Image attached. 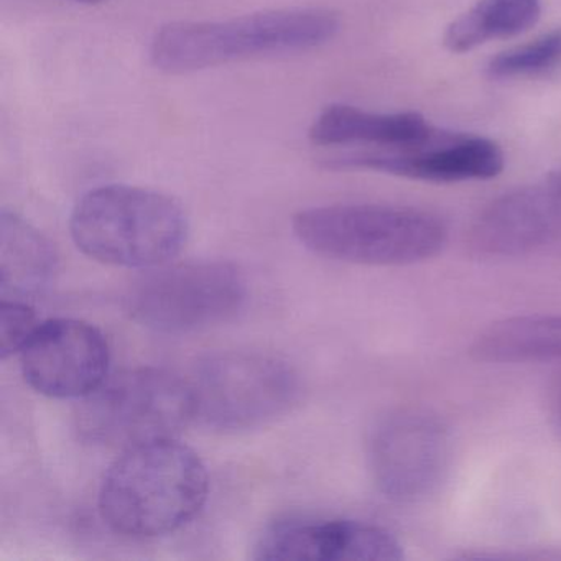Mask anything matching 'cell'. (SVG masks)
<instances>
[{"mask_svg": "<svg viewBox=\"0 0 561 561\" xmlns=\"http://www.w3.org/2000/svg\"><path fill=\"white\" fill-rule=\"evenodd\" d=\"M209 476L202 458L175 438L124 449L98 497L104 524L124 537L153 538L185 527L205 507Z\"/></svg>", "mask_w": 561, "mask_h": 561, "instance_id": "6da1fadb", "label": "cell"}, {"mask_svg": "<svg viewBox=\"0 0 561 561\" xmlns=\"http://www.w3.org/2000/svg\"><path fill=\"white\" fill-rule=\"evenodd\" d=\"M336 12L287 8L228 21H180L163 25L150 42V64L169 75L195 73L232 61L313 50L340 32Z\"/></svg>", "mask_w": 561, "mask_h": 561, "instance_id": "7a4b0ae2", "label": "cell"}, {"mask_svg": "<svg viewBox=\"0 0 561 561\" xmlns=\"http://www.w3.org/2000/svg\"><path fill=\"white\" fill-rule=\"evenodd\" d=\"M71 238L88 257L116 267L147 268L175 259L188 241L185 209L172 196L133 185L84 193L70 218Z\"/></svg>", "mask_w": 561, "mask_h": 561, "instance_id": "3957f363", "label": "cell"}, {"mask_svg": "<svg viewBox=\"0 0 561 561\" xmlns=\"http://www.w3.org/2000/svg\"><path fill=\"white\" fill-rule=\"evenodd\" d=\"M298 241L321 257L373 267L430 261L445 248L448 229L439 216L409 206L351 203L298 211Z\"/></svg>", "mask_w": 561, "mask_h": 561, "instance_id": "277c9868", "label": "cell"}, {"mask_svg": "<svg viewBox=\"0 0 561 561\" xmlns=\"http://www.w3.org/2000/svg\"><path fill=\"white\" fill-rule=\"evenodd\" d=\"M196 419L190 380L157 367L127 369L107 379L78 407L84 442L129 449L175 438Z\"/></svg>", "mask_w": 561, "mask_h": 561, "instance_id": "5b68a950", "label": "cell"}, {"mask_svg": "<svg viewBox=\"0 0 561 561\" xmlns=\"http://www.w3.org/2000/svg\"><path fill=\"white\" fill-rule=\"evenodd\" d=\"M196 419L221 432L261 428L290 412L300 377L278 357L254 351H222L202 357L193 370Z\"/></svg>", "mask_w": 561, "mask_h": 561, "instance_id": "8992f818", "label": "cell"}, {"mask_svg": "<svg viewBox=\"0 0 561 561\" xmlns=\"http://www.w3.org/2000/svg\"><path fill=\"white\" fill-rule=\"evenodd\" d=\"M248 300V282L228 261L157 265L140 275L127 295L130 317L165 334L208 330L234 318Z\"/></svg>", "mask_w": 561, "mask_h": 561, "instance_id": "52a82bcc", "label": "cell"}, {"mask_svg": "<svg viewBox=\"0 0 561 561\" xmlns=\"http://www.w3.org/2000/svg\"><path fill=\"white\" fill-rule=\"evenodd\" d=\"M449 456L448 428L426 410H397L370 433V472L390 501L416 502L433 494L445 479Z\"/></svg>", "mask_w": 561, "mask_h": 561, "instance_id": "ba28073f", "label": "cell"}, {"mask_svg": "<svg viewBox=\"0 0 561 561\" xmlns=\"http://www.w3.org/2000/svg\"><path fill=\"white\" fill-rule=\"evenodd\" d=\"M19 354L25 382L50 399H84L110 370L104 334L73 318L42 321Z\"/></svg>", "mask_w": 561, "mask_h": 561, "instance_id": "9c48e42d", "label": "cell"}, {"mask_svg": "<svg viewBox=\"0 0 561 561\" xmlns=\"http://www.w3.org/2000/svg\"><path fill=\"white\" fill-rule=\"evenodd\" d=\"M328 169L369 170L432 183L495 179L504 170L501 146L488 137L438 130L430 142L399 150H359L324 160Z\"/></svg>", "mask_w": 561, "mask_h": 561, "instance_id": "30bf717a", "label": "cell"}, {"mask_svg": "<svg viewBox=\"0 0 561 561\" xmlns=\"http://www.w3.org/2000/svg\"><path fill=\"white\" fill-rule=\"evenodd\" d=\"M561 239V172L492 199L472 222L469 244L484 257H517Z\"/></svg>", "mask_w": 561, "mask_h": 561, "instance_id": "8fae6325", "label": "cell"}, {"mask_svg": "<svg viewBox=\"0 0 561 561\" xmlns=\"http://www.w3.org/2000/svg\"><path fill=\"white\" fill-rule=\"evenodd\" d=\"M255 560L400 561L399 538L376 524L347 518H287L268 525L254 545Z\"/></svg>", "mask_w": 561, "mask_h": 561, "instance_id": "7c38bea8", "label": "cell"}, {"mask_svg": "<svg viewBox=\"0 0 561 561\" xmlns=\"http://www.w3.org/2000/svg\"><path fill=\"white\" fill-rule=\"evenodd\" d=\"M438 134L422 114L373 113L350 104L324 107L308 137L320 147H370L373 150H399L422 146Z\"/></svg>", "mask_w": 561, "mask_h": 561, "instance_id": "4fadbf2b", "label": "cell"}, {"mask_svg": "<svg viewBox=\"0 0 561 561\" xmlns=\"http://www.w3.org/2000/svg\"><path fill=\"white\" fill-rule=\"evenodd\" d=\"M54 244L18 213L0 215V295L11 300L41 295L57 272Z\"/></svg>", "mask_w": 561, "mask_h": 561, "instance_id": "5bb4252c", "label": "cell"}, {"mask_svg": "<svg viewBox=\"0 0 561 561\" xmlns=\"http://www.w3.org/2000/svg\"><path fill=\"white\" fill-rule=\"evenodd\" d=\"M471 354L489 364L561 360V314L515 317L492 323L476 337Z\"/></svg>", "mask_w": 561, "mask_h": 561, "instance_id": "9a60e30c", "label": "cell"}, {"mask_svg": "<svg viewBox=\"0 0 561 561\" xmlns=\"http://www.w3.org/2000/svg\"><path fill=\"white\" fill-rule=\"evenodd\" d=\"M541 0H479L446 28L443 44L453 54L517 37L540 21Z\"/></svg>", "mask_w": 561, "mask_h": 561, "instance_id": "2e32d148", "label": "cell"}, {"mask_svg": "<svg viewBox=\"0 0 561 561\" xmlns=\"http://www.w3.org/2000/svg\"><path fill=\"white\" fill-rule=\"evenodd\" d=\"M561 65V27L540 35L528 44L508 48L488 64L495 80L540 77Z\"/></svg>", "mask_w": 561, "mask_h": 561, "instance_id": "e0dca14e", "label": "cell"}, {"mask_svg": "<svg viewBox=\"0 0 561 561\" xmlns=\"http://www.w3.org/2000/svg\"><path fill=\"white\" fill-rule=\"evenodd\" d=\"M41 321L35 311L24 300L2 298L0 305V356L8 359L21 353Z\"/></svg>", "mask_w": 561, "mask_h": 561, "instance_id": "ac0fdd59", "label": "cell"}, {"mask_svg": "<svg viewBox=\"0 0 561 561\" xmlns=\"http://www.w3.org/2000/svg\"><path fill=\"white\" fill-rule=\"evenodd\" d=\"M550 416L554 430L561 436V374L551 383L550 389Z\"/></svg>", "mask_w": 561, "mask_h": 561, "instance_id": "d6986e66", "label": "cell"}, {"mask_svg": "<svg viewBox=\"0 0 561 561\" xmlns=\"http://www.w3.org/2000/svg\"><path fill=\"white\" fill-rule=\"evenodd\" d=\"M73 2H77V4L98 5L104 4L107 0H73Z\"/></svg>", "mask_w": 561, "mask_h": 561, "instance_id": "ffe728a7", "label": "cell"}]
</instances>
